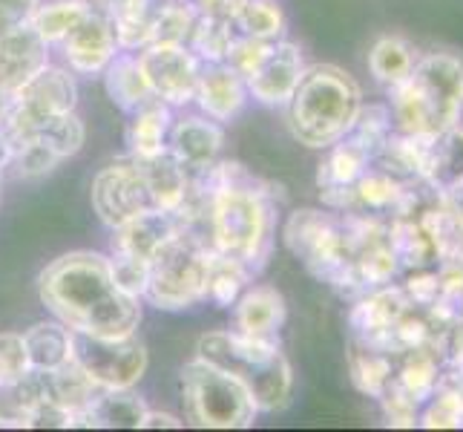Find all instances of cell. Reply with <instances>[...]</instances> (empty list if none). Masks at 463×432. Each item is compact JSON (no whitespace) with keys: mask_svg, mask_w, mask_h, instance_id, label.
Here are the masks:
<instances>
[{"mask_svg":"<svg viewBox=\"0 0 463 432\" xmlns=\"http://www.w3.org/2000/svg\"><path fill=\"white\" fill-rule=\"evenodd\" d=\"M279 202V185L231 158H219L207 173L194 176L175 216L184 228L204 234L213 251L242 260L260 274L277 243Z\"/></svg>","mask_w":463,"mask_h":432,"instance_id":"cell-1","label":"cell"},{"mask_svg":"<svg viewBox=\"0 0 463 432\" xmlns=\"http://www.w3.org/2000/svg\"><path fill=\"white\" fill-rule=\"evenodd\" d=\"M43 309L75 334L124 338L136 334L145 317V300L121 292L109 257L101 251H70L38 274Z\"/></svg>","mask_w":463,"mask_h":432,"instance_id":"cell-2","label":"cell"},{"mask_svg":"<svg viewBox=\"0 0 463 432\" xmlns=\"http://www.w3.org/2000/svg\"><path fill=\"white\" fill-rule=\"evenodd\" d=\"M394 133L440 136L463 121V61L452 53L418 55L403 84L389 90Z\"/></svg>","mask_w":463,"mask_h":432,"instance_id":"cell-3","label":"cell"},{"mask_svg":"<svg viewBox=\"0 0 463 432\" xmlns=\"http://www.w3.org/2000/svg\"><path fill=\"white\" fill-rule=\"evenodd\" d=\"M196 358L233 375L250 392L260 415H279L294 404V370L282 351V341L213 329L199 338Z\"/></svg>","mask_w":463,"mask_h":432,"instance_id":"cell-4","label":"cell"},{"mask_svg":"<svg viewBox=\"0 0 463 432\" xmlns=\"http://www.w3.org/2000/svg\"><path fill=\"white\" fill-rule=\"evenodd\" d=\"M363 107V90L334 63H311L285 104L291 136L311 150H328L345 139Z\"/></svg>","mask_w":463,"mask_h":432,"instance_id":"cell-5","label":"cell"},{"mask_svg":"<svg viewBox=\"0 0 463 432\" xmlns=\"http://www.w3.org/2000/svg\"><path fill=\"white\" fill-rule=\"evenodd\" d=\"M211 243L204 234L184 228L170 236L150 260L145 302L158 312H190L207 302V271H211Z\"/></svg>","mask_w":463,"mask_h":432,"instance_id":"cell-6","label":"cell"},{"mask_svg":"<svg viewBox=\"0 0 463 432\" xmlns=\"http://www.w3.org/2000/svg\"><path fill=\"white\" fill-rule=\"evenodd\" d=\"M282 245L306 265L311 277L348 294L351 288V245L343 214L328 207H302L282 226Z\"/></svg>","mask_w":463,"mask_h":432,"instance_id":"cell-7","label":"cell"},{"mask_svg":"<svg viewBox=\"0 0 463 432\" xmlns=\"http://www.w3.org/2000/svg\"><path fill=\"white\" fill-rule=\"evenodd\" d=\"M179 389L184 421L199 429H248L260 418V409L242 383L196 355L184 363Z\"/></svg>","mask_w":463,"mask_h":432,"instance_id":"cell-8","label":"cell"},{"mask_svg":"<svg viewBox=\"0 0 463 432\" xmlns=\"http://www.w3.org/2000/svg\"><path fill=\"white\" fill-rule=\"evenodd\" d=\"M78 107V75L63 63H46L29 82L12 95L6 113L0 116V127L9 136L12 148L35 133L58 116H67Z\"/></svg>","mask_w":463,"mask_h":432,"instance_id":"cell-9","label":"cell"},{"mask_svg":"<svg viewBox=\"0 0 463 432\" xmlns=\"http://www.w3.org/2000/svg\"><path fill=\"white\" fill-rule=\"evenodd\" d=\"M72 360L99 389H136L150 366L147 346L138 338V331L124 334V338L75 334Z\"/></svg>","mask_w":463,"mask_h":432,"instance_id":"cell-10","label":"cell"},{"mask_svg":"<svg viewBox=\"0 0 463 432\" xmlns=\"http://www.w3.org/2000/svg\"><path fill=\"white\" fill-rule=\"evenodd\" d=\"M90 202H92L95 216H99L109 231L124 226L127 219H133L138 214L156 211L147 194V185L141 179V170L130 153L113 158V162H107L95 173L92 187H90Z\"/></svg>","mask_w":463,"mask_h":432,"instance_id":"cell-11","label":"cell"},{"mask_svg":"<svg viewBox=\"0 0 463 432\" xmlns=\"http://www.w3.org/2000/svg\"><path fill=\"white\" fill-rule=\"evenodd\" d=\"M138 61L158 101L175 113L194 104L202 61L187 43H150L138 53Z\"/></svg>","mask_w":463,"mask_h":432,"instance_id":"cell-12","label":"cell"},{"mask_svg":"<svg viewBox=\"0 0 463 432\" xmlns=\"http://www.w3.org/2000/svg\"><path fill=\"white\" fill-rule=\"evenodd\" d=\"M306 67L308 63L299 50V43L288 38L274 41L270 50L265 53V58L260 61V67L245 78L250 101L270 107V110H282L294 95Z\"/></svg>","mask_w":463,"mask_h":432,"instance_id":"cell-13","label":"cell"},{"mask_svg":"<svg viewBox=\"0 0 463 432\" xmlns=\"http://www.w3.org/2000/svg\"><path fill=\"white\" fill-rule=\"evenodd\" d=\"M225 150V127L219 121L179 110L170 124L167 153L179 162L190 176H202L211 170Z\"/></svg>","mask_w":463,"mask_h":432,"instance_id":"cell-14","label":"cell"},{"mask_svg":"<svg viewBox=\"0 0 463 432\" xmlns=\"http://www.w3.org/2000/svg\"><path fill=\"white\" fill-rule=\"evenodd\" d=\"M409 309H414V306L409 302L403 288L389 283V285H380V288H372V292L357 294L354 306L348 312V326L354 331L357 343L389 351L392 329L401 323V317Z\"/></svg>","mask_w":463,"mask_h":432,"instance_id":"cell-15","label":"cell"},{"mask_svg":"<svg viewBox=\"0 0 463 432\" xmlns=\"http://www.w3.org/2000/svg\"><path fill=\"white\" fill-rule=\"evenodd\" d=\"M55 50L63 58V67L72 70L75 75L95 78L101 75L113 58L121 53V46L116 41V29L101 14H87L67 38H63Z\"/></svg>","mask_w":463,"mask_h":432,"instance_id":"cell-16","label":"cell"},{"mask_svg":"<svg viewBox=\"0 0 463 432\" xmlns=\"http://www.w3.org/2000/svg\"><path fill=\"white\" fill-rule=\"evenodd\" d=\"M52 61V46L29 24L0 32V95L12 99L32 75Z\"/></svg>","mask_w":463,"mask_h":432,"instance_id":"cell-17","label":"cell"},{"mask_svg":"<svg viewBox=\"0 0 463 432\" xmlns=\"http://www.w3.org/2000/svg\"><path fill=\"white\" fill-rule=\"evenodd\" d=\"M250 104V92L245 78L239 75L231 63H202V75L196 84L194 107L202 116L213 119L219 124H228L245 113Z\"/></svg>","mask_w":463,"mask_h":432,"instance_id":"cell-18","label":"cell"},{"mask_svg":"<svg viewBox=\"0 0 463 432\" xmlns=\"http://www.w3.org/2000/svg\"><path fill=\"white\" fill-rule=\"evenodd\" d=\"M233 331L248 334L260 341H279L285 320H288V306L277 285L250 283L239 300L231 306Z\"/></svg>","mask_w":463,"mask_h":432,"instance_id":"cell-19","label":"cell"},{"mask_svg":"<svg viewBox=\"0 0 463 432\" xmlns=\"http://www.w3.org/2000/svg\"><path fill=\"white\" fill-rule=\"evenodd\" d=\"M182 231V219L167 211H145L124 226L109 231V251L116 257H133L141 263H150L156 251L162 248L170 236Z\"/></svg>","mask_w":463,"mask_h":432,"instance_id":"cell-20","label":"cell"},{"mask_svg":"<svg viewBox=\"0 0 463 432\" xmlns=\"http://www.w3.org/2000/svg\"><path fill=\"white\" fill-rule=\"evenodd\" d=\"M136 165L141 170V179H145V185H147V194H150V202H153L156 211L179 214L187 194H190V182H194V176L175 162L167 150L147 156V158H136Z\"/></svg>","mask_w":463,"mask_h":432,"instance_id":"cell-21","label":"cell"},{"mask_svg":"<svg viewBox=\"0 0 463 432\" xmlns=\"http://www.w3.org/2000/svg\"><path fill=\"white\" fill-rule=\"evenodd\" d=\"M41 375H43L46 398H50L58 409L70 415V429H84L87 409L101 389L95 387L75 360L63 363L55 372H41Z\"/></svg>","mask_w":463,"mask_h":432,"instance_id":"cell-22","label":"cell"},{"mask_svg":"<svg viewBox=\"0 0 463 432\" xmlns=\"http://www.w3.org/2000/svg\"><path fill=\"white\" fill-rule=\"evenodd\" d=\"M101 82H104L107 99L127 116L156 99L145 75V67H141V61H138V53H118L113 63L101 72Z\"/></svg>","mask_w":463,"mask_h":432,"instance_id":"cell-23","label":"cell"},{"mask_svg":"<svg viewBox=\"0 0 463 432\" xmlns=\"http://www.w3.org/2000/svg\"><path fill=\"white\" fill-rule=\"evenodd\" d=\"M21 334H24L32 372H55L63 363H70L75 355V331L55 317L38 320V323H32Z\"/></svg>","mask_w":463,"mask_h":432,"instance_id":"cell-24","label":"cell"},{"mask_svg":"<svg viewBox=\"0 0 463 432\" xmlns=\"http://www.w3.org/2000/svg\"><path fill=\"white\" fill-rule=\"evenodd\" d=\"M147 409L136 389H101L87 409L84 429H141Z\"/></svg>","mask_w":463,"mask_h":432,"instance_id":"cell-25","label":"cell"},{"mask_svg":"<svg viewBox=\"0 0 463 432\" xmlns=\"http://www.w3.org/2000/svg\"><path fill=\"white\" fill-rule=\"evenodd\" d=\"M173 119H175V110L162 104L158 99H153L150 104L130 113V124H127V153L136 158L165 153Z\"/></svg>","mask_w":463,"mask_h":432,"instance_id":"cell-26","label":"cell"},{"mask_svg":"<svg viewBox=\"0 0 463 432\" xmlns=\"http://www.w3.org/2000/svg\"><path fill=\"white\" fill-rule=\"evenodd\" d=\"M372 153L351 136L340 139L326 150V158L317 168V190L323 187H354L360 176L372 168Z\"/></svg>","mask_w":463,"mask_h":432,"instance_id":"cell-27","label":"cell"},{"mask_svg":"<svg viewBox=\"0 0 463 432\" xmlns=\"http://www.w3.org/2000/svg\"><path fill=\"white\" fill-rule=\"evenodd\" d=\"M409 182L397 179L389 170H383L372 165L360 179L354 182V211L360 214H372V216H386L401 207V202L409 194Z\"/></svg>","mask_w":463,"mask_h":432,"instance_id":"cell-28","label":"cell"},{"mask_svg":"<svg viewBox=\"0 0 463 432\" xmlns=\"http://www.w3.org/2000/svg\"><path fill=\"white\" fill-rule=\"evenodd\" d=\"M389 243L397 254V263L406 271L432 268V263L440 257L435 236L423 228L420 219L409 216H392L389 222Z\"/></svg>","mask_w":463,"mask_h":432,"instance_id":"cell-29","label":"cell"},{"mask_svg":"<svg viewBox=\"0 0 463 432\" xmlns=\"http://www.w3.org/2000/svg\"><path fill=\"white\" fill-rule=\"evenodd\" d=\"M46 401L41 372H29L24 380L0 387V429H32L38 407Z\"/></svg>","mask_w":463,"mask_h":432,"instance_id":"cell-30","label":"cell"},{"mask_svg":"<svg viewBox=\"0 0 463 432\" xmlns=\"http://www.w3.org/2000/svg\"><path fill=\"white\" fill-rule=\"evenodd\" d=\"M348 375L357 392L380 401L394 380V355L354 341V346L348 351Z\"/></svg>","mask_w":463,"mask_h":432,"instance_id":"cell-31","label":"cell"},{"mask_svg":"<svg viewBox=\"0 0 463 432\" xmlns=\"http://www.w3.org/2000/svg\"><path fill=\"white\" fill-rule=\"evenodd\" d=\"M401 366H394V387L406 392L409 398H414L420 407L435 395V389L440 387V363L438 358L429 351V343L420 349H411L406 355H401Z\"/></svg>","mask_w":463,"mask_h":432,"instance_id":"cell-32","label":"cell"},{"mask_svg":"<svg viewBox=\"0 0 463 432\" xmlns=\"http://www.w3.org/2000/svg\"><path fill=\"white\" fill-rule=\"evenodd\" d=\"M253 280H257V271L250 265L213 251L211 271H207V302H213L216 309H231Z\"/></svg>","mask_w":463,"mask_h":432,"instance_id":"cell-33","label":"cell"},{"mask_svg":"<svg viewBox=\"0 0 463 432\" xmlns=\"http://www.w3.org/2000/svg\"><path fill=\"white\" fill-rule=\"evenodd\" d=\"M414 61H418V53H414V46L403 38L397 35H386L380 38L372 53H369V72L377 84H383L386 90L403 84L406 78L411 75L414 70Z\"/></svg>","mask_w":463,"mask_h":432,"instance_id":"cell-34","label":"cell"},{"mask_svg":"<svg viewBox=\"0 0 463 432\" xmlns=\"http://www.w3.org/2000/svg\"><path fill=\"white\" fill-rule=\"evenodd\" d=\"M233 29L257 41H282L288 32V14L279 0H242L233 14Z\"/></svg>","mask_w":463,"mask_h":432,"instance_id":"cell-35","label":"cell"},{"mask_svg":"<svg viewBox=\"0 0 463 432\" xmlns=\"http://www.w3.org/2000/svg\"><path fill=\"white\" fill-rule=\"evenodd\" d=\"M90 14V9L81 0H41V6L32 14L29 26L38 32L41 41H46L55 50V46L70 35V32L81 24Z\"/></svg>","mask_w":463,"mask_h":432,"instance_id":"cell-36","label":"cell"},{"mask_svg":"<svg viewBox=\"0 0 463 432\" xmlns=\"http://www.w3.org/2000/svg\"><path fill=\"white\" fill-rule=\"evenodd\" d=\"M418 427L423 429H460L463 427V383L440 380L435 395L420 407Z\"/></svg>","mask_w":463,"mask_h":432,"instance_id":"cell-37","label":"cell"},{"mask_svg":"<svg viewBox=\"0 0 463 432\" xmlns=\"http://www.w3.org/2000/svg\"><path fill=\"white\" fill-rule=\"evenodd\" d=\"M233 38H236L233 21L199 14L196 29H194V35H190L187 46L199 55L202 63H222V61H228Z\"/></svg>","mask_w":463,"mask_h":432,"instance_id":"cell-38","label":"cell"},{"mask_svg":"<svg viewBox=\"0 0 463 432\" xmlns=\"http://www.w3.org/2000/svg\"><path fill=\"white\" fill-rule=\"evenodd\" d=\"M199 21L194 0H162L156 12L153 43H187Z\"/></svg>","mask_w":463,"mask_h":432,"instance_id":"cell-39","label":"cell"},{"mask_svg":"<svg viewBox=\"0 0 463 432\" xmlns=\"http://www.w3.org/2000/svg\"><path fill=\"white\" fill-rule=\"evenodd\" d=\"M61 162L63 158L52 150L50 141L43 136H32L12 148L9 170L18 176V179H41V176H50Z\"/></svg>","mask_w":463,"mask_h":432,"instance_id":"cell-40","label":"cell"},{"mask_svg":"<svg viewBox=\"0 0 463 432\" xmlns=\"http://www.w3.org/2000/svg\"><path fill=\"white\" fill-rule=\"evenodd\" d=\"M354 141H360L365 150L372 153V158L386 148V141L394 136V121L389 104H365L360 107V113L354 119V127L348 133Z\"/></svg>","mask_w":463,"mask_h":432,"instance_id":"cell-41","label":"cell"},{"mask_svg":"<svg viewBox=\"0 0 463 432\" xmlns=\"http://www.w3.org/2000/svg\"><path fill=\"white\" fill-rule=\"evenodd\" d=\"M35 136H43L46 141L52 144V150L63 158V162H67V158H72L75 153H81L84 141H87V127H84L81 116L72 110V113H67V116L52 119Z\"/></svg>","mask_w":463,"mask_h":432,"instance_id":"cell-42","label":"cell"},{"mask_svg":"<svg viewBox=\"0 0 463 432\" xmlns=\"http://www.w3.org/2000/svg\"><path fill=\"white\" fill-rule=\"evenodd\" d=\"M463 176V121L452 130L440 133V156H438V176L435 187L449 190Z\"/></svg>","mask_w":463,"mask_h":432,"instance_id":"cell-43","label":"cell"},{"mask_svg":"<svg viewBox=\"0 0 463 432\" xmlns=\"http://www.w3.org/2000/svg\"><path fill=\"white\" fill-rule=\"evenodd\" d=\"M380 409H383V418H386L389 427H397V429H411L418 427V418H420V404L409 398L406 392H401L392 383L389 392L380 398Z\"/></svg>","mask_w":463,"mask_h":432,"instance_id":"cell-44","label":"cell"},{"mask_svg":"<svg viewBox=\"0 0 463 432\" xmlns=\"http://www.w3.org/2000/svg\"><path fill=\"white\" fill-rule=\"evenodd\" d=\"M107 257H109V265H113V277H116L121 292H127L130 297L145 300L150 263H141V260H133V257H116V254H107Z\"/></svg>","mask_w":463,"mask_h":432,"instance_id":"cell-45","label":"cell"},{"mask_svg":"<svg viewBox=\"0 0 463 432\" xmlns=\"http://www.w3.org/2000/svg\"><path fill=\"white\" fill-rule=\"evenodd\" d=\"M270 43H274V41H257V38L239 35V32H236V38H233V43H231V53H228V61H225V63H231V67H233L239 75L248 78L253 70L260 67V61H262L265 53L270 50Z\"/></svg>","mask_w":463,"mask_h":432,"instance_id":"cell-46","label":"cell"},{"mask_svg":"<svg viewBox=\"0 0 463 432\" xmlns=\"http://www.w3.org/2000/svg\"><path fill=\"white\" fill-rule=\"evenodd\" d=\"M411 306H423V309H432L435 302L440 300V274L432 268H418L411 271L409 280L401 285Z\"/></svg>","mask_w":463,"mask_h":432,"instance_id":"cell-47","label":"cell"},{"mask_svg":"<svg viewBox=\"0 0 463 432\" xmlns=\"http://www.w3.org/2000/svg\"><path fill=\"white\" fill-rule=\"evenodd\" d=\"M38 6L41 0H0V32L26 26Z\"/></svg>","mask_w":463,"mask_h":432,"instance_id":"cell-48","label":"cell"},{"mask_svg":"<svg viewBox=\"0 0 463 432\" xmlns=\"http://www.w3.org/2000/svg\"><path fill=\"white\" fill-rule=\"evenodd\" d=\"M182 429L184 421L179 418V415L173 412H158V409H147V418H145V427L141 429Z\"/></svg>","mask_w":463,"mask_h":432,"instance_id":"cell-49","label":"cell"},{"mask_svg":"<svg viewBox=\"0 0 463 432\" xmlns=\"http://www.w3.org/2000/svg\"><path fill=\"white\" fill-rule=\"evenodd\" d=\"M81 4H84L92 14H101V18L113 21V14L121 9L124 0H81Z\"/></svg>","mask_w":463,"mask_h":432,"instance_id":"cell-50","label":"cell"},{"mask_svg":"<svg viewBox=\"0 0 463 432\" xmlns=\"http://www.w3.org/2000/svg\"><path fill=\"white\" fill-rule=\"evenodd\" d=\"M9 165H12V141L4 133V127H0V185H4V173L9 170Z\"/></svg>","mask_w":463,"mask_h":432,"instance_id":"cell-51","label":"cell"}]
</instances>
